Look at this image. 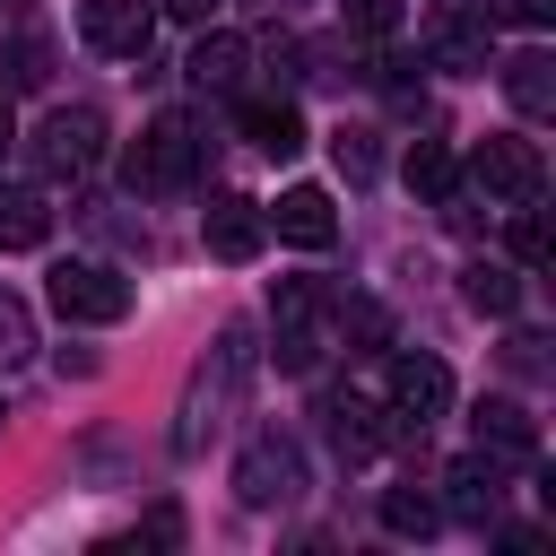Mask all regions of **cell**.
<instances>
[{
  "instance_id": "obj_1",
  "label": "cell",
  "mask_w": 556,
  "mask_h": 556,
  "mask_svg": "<svg viewBox=\"0 0 556 556\" xmlns=\"http://www.w3.org/2000/svg\"><path fill=\"white\" fill-rule=\"evenodd\" d=\"M243 382H252V330H243V321H226V330H217V348H208V365H200V374H191V391H182V417H174V452H182V460H200V452H208V434L235 417Z\"/></svg>"
},
{
  "instance_id": "obj_2",
  "label": "cell",
  "mask_w": 556,
  "mask_h": 556,
  "mask_svg": "<svg viewBox=\"0 0 556 556\" xmlns=\"http://www.w3.org/2000/svg\"><path fill=\"white\" fill-rule=\"evenodd\" d=\"M191 174H200V122L191 113H156L139 130V148L122 156L130 191H191Z\"/></svg>"
},
{
  "instance_id": "obj_3",
  "label": "cell",
  "mask_w": 556,
  "mask_h": 556,
  "mask_svg": "<svg viewBox=\"0 0 556 556\" xmlns=\"http://www.w3.org/2000/svg\"><path fill=\"white\" fill-rule=\"evenodd\" d=\"M321 313H330V287L313 278H278L269 287V330H278V374H313L321 365Z\"/></svg>"
},
{
  "instance_id": "obj_4",
  "label": "cell",
  "mask_w": 556,
  "mask_h": 556,
  "mask_svg": "<svg viewBox=\"0 0 556 556\" xmlns=\"http://www.w3.org/2000/svg\"><path fill=\"white\" fill-rule=\"evenodd\" d=\"M235 495H243L252 513H278V504H295V495H304V452H295V434L261 426V434L235 452Z\"/></svg>"
},
{
  "instance_id": "obj_5",
  "label": "cell",
  "mask_w": 556,
  "mask_h": 556,
  "mask_svg": "<svg viewBox=\"0 0 556 556\" xmlns=\"http://www.w3.org/2000/svg\"><path fill=\"white\" fill-rule=\"evenodd\" d=\"M35 165H43L52 182L96 174V165H104V113H96V104H52V113L35 122Z\"/></svg>"
},
{
  "instance_id": "obj_6",
  "label": "cell",
  "mask_w": 556,
  "mask_h": 556,
  "mask_svg": "<svg viewBox=\"0 0 556 556\" xmlns=\"http://www.w3.org/2000/svg\"><path fill=\"white\" fill-rule=\"evenodd\" d=\"M469 182H478L495 208H530V200H539V182H547V156H539V139L495 130V139H478V148H469Z\"/></svg>"
},
{
  "instance_id": "obj_7",
  "label": "cell",
  "mask_w": 556,
  "mask_h": 556,
  "mask_svg": "<svg viewBox=\"0 0 556 556\" xmlns=\"http://www.w3.org/2000/svg\"><path fill=\"white\" fill-rule=\"evenodd\" d=\"M443 408H452L443 356H391V374H382V417H391V434H426Z\"/></svg>"
},
{
  "instance_id": "obj_8",
  "label": "cell",
  "mask_w": 556,
  "mask_h": 556,
  "mask_svg": "<svg viewBox=\"0 0 556 556\" xmlns=\"http://www.w3.org/2000/svg\"><path fill=\"white\" fill-rule=\"evenodd\" d=\"M52 313L61 321H122L130 313V278L104 261H61L52 269Z\"/></svg>"
},
{
  "instance_id": "obj_9",
  "label": "cell",
  "mask_w": 556,
  "mask_h": 556,
  "mask_svg": "<svg viewBox=\"0 0 556 556\" xmlns=\"http://www.w3.org/2000/svg\"><path fill=\"white\" fill-rule=\"evenodd\" d=\"M148 35H156V9H148V0H78V43H87V52L139 61Z\"/></svg>"
},
{
  "instance_id": "obj_10",
  "label": "cell",
  "mask_w": 556,
  "mask_h": 556,
  "mask_svg": "<svg viewBox=\"0 0 556 556\" xmlns=\"http://www.w3.org/2000/svg\"><path fill=\"white\" fill-rule=\"evenodd\" d=\"M200 243H208L217 261H261V243H269V217H261V200H243V191H217V200L200 208Z\"/></svg>"
},
{
  "instance_id": "obj_11",
  "label": "cell",
  "mask_w": 556,
  "mask_h": 556,
  "mask_svg": "<svg viewBox=\"0 0 556 556\" xmlns=\"http://www.w3.org/2000/svg\"><path fill=\"white\" fill-rule=\"evenodd\" d=\"M469 434H478V452H486L495 469H521V460H539V417H530L521 400H478Z\"/></svg>"
},
{
  "instance_id": "obj_12",
  "label": "cell",
  "mask_w": 556,
  "mask_h": 556,
  "mask_svg": "<svg viewBox=\"0 0 556 556\" xmlns=\"http://www.w3.org/2000/svg\"><path fill=\"white\" fill-rule=\"evenodd\" d=\"M191 87L200 96H243V78H252V43L243 35H226V26H200V43H191Z\"/></svg>"
},
{
  "instance_id": "obj_13",
  "label": "cell",
  "mask_w": 556,
  "mask_h": 556,
  "mask_svg": "<svg viewBox=\"0 0 556 556\" xmlns=\"http://www.w3.org/2000/svg\"><path fill=\"white\" fill-rule=\"evenodd\" d=\"M287 243H304V252H330V235H339V208H330V191L321 182H295V191H278V208H261Z\"/></svg>"
},
{
  "instance_id": "obj_14",
  "label": "cell",
  "mask_w": 556,
  "mask_h": 556,
  "mask_svg": "<svg viewBox=\"0 0 556 556\" xmlns=\"http://www.w3.org/2000/svg\"><path fill=\"white\" fill-rule=\"evenodd\" d=\"M321 417H330V443H339V460H374V452L391 443L382 408H374V400H356V391H330V400H321Z\"/></svg>"
},
{
  "instance_id": "obj_15",
  "label": "cell",
  "mask_w": 556,
  "mask_h": 556,
  "mask_svg": "<svg viewBox=\"0 0 556 556\" xmlns=\"http://www.w3.org/2000/svg\"><path fill=\"white\" fill-rule=\"evenodd\" d=\"M235 113H243V139H252L261 156H295V148H304V113H295L287 96H235Z\"/></svg>"
},
{
  "instance_id": "obj_16",
  "label": "cell",
  "mask_w": 556,
  "mask_h": 556,
  "mask_svg": "<svg viewBox=\"0 0 556 556\" xmlns=\"http://www.w3.org/2000/svg\"><path fill=\"white\" fill-rule=\"evenodd\" d=\"M52 243V200L35 182H0V252H43Z\"/></svg>"
},
{
  "instance_id": "obj_17",
  "label": "cell",
  "mask_w": 556,
  "mask_h": 556,
  "mask_svg": "<svg viewBox=\"0 0 556 556\" xmlns=\"http://www.w3.org/2000/svg\"><path fill=\"white\" fill-rule=\"evenodd\" d=\"M504 96H513V113H530V122H547L556 113V61L530 43V52H513L504 61Z\"/></svg>"
},
{
  "instance_id": "obj_18",
  "label": "cell",
  "mask_w": 556,
  "mask_h": 556,
  "mask_svg": "<svg viewBox=\"0 0 556 556\" xmlns=\"http://www.w3.org/2000/svg\"><path fill=\"white\" fill-rule=\"evenodd\" d=\"M443 486H452V513H460V521H478V530H486V521H495V504H504V486H495V460H486V452L452 460V469H443Z\"/></svg>"
},
{
  "instance_id": "obj_19",
  "label": "cell",
  "mask_w": 556,
  "mask_h": 556,
  "mask_svg": "<svg viewBox=\"0 0 556 556\" xmlns=\"http://www.w3.org/2000/svg\"><path fill=\"white\" fill-rule=\"evenodd\" d=\"M460 295H469V313L513 321V313H521V269H504V261H469V269H460Z\"/></svg>"
},
{
  "instance_id": "obj_20",
  "label": "cell",
  "mask_w": 556,
  "mask_h": 556,
  "mask_svg": "<svg viewBox=\"0 0 556 556\" xmlns=\"http://www.w3.org/2000/svg\"><path fill=\"white\" fill-rule=\"evenodd\" d=\"M382 530L391 539H434L443 530V504L426 486H382Z\"/></svg>"
},
{
  "instance_id": "obj_21",
  "label": "cell",
  "mask_w": 556,
  "mask_h": 556,
  "mask_svg": "<svg viewBox=\"0 0 556 556\" xmlns=\"http://www.w3.org/2000/svg\"><path fill=\"white\" fill-rule=\"evenodd\" d=\"M400 174H408V191H417V200H452V191H460V165H452V148H443V139H417Z\"/></svg>"
},
{
  "instance_id": "obj_22",
  "label": "cell",
  "mask_w": 556,
  "mask_h": 556,
  "mask_svg": "<svg viewBox=\"0 0 556 556\" xmlns=\"http://www.w3.org/2000/svg\"><path fill=\"white\" fill-rule=\"evenodd\" d=\"M52 78V43L43 35H9L0 43V96H26V87H43Z\"/></svg>"
},
{
  "instance_id": "obj_23",
  "label": "cell",
  "mask_w": 556,
  "mask_h": 556,
  "mask_svg": "<svg viewBox=\"0 0 556 556\" xmlns=\"http://www.w3.org/2000/svg\"><path fill=\"white\" fill-rule=\"evenodd\" d=\"M443 70H486V17H452V26H434V43H426Z\"/></svg>"
},
{
  "instance_id": "obj_24",
  "label": "cell",
  "mask_w": 556,
  "mask_h": 556,
  "mask_svg": "<svg viewBox=\"0 0 556 556\" xmlns=\"http://www.w3.org/2000/svg\"><path fill=\"white\" fill-rule=\"evenodd\" d=\"M339 330H348L356 348H391V313H382L374 295H348V304H339Z\"/></svg>"
},
{
  "instance_id": "obj_25",
  "label": "cell",
  "mask_w": 556,
  "mask_h": 556,
  "mask_svg": "<svg viewBox=\"0 0 556 556\" xmlns=\"http://www.w3.org/2000/svg\"><path fill=\"white\" fill-rule=\"evenodd\" d=\"M26 356H35V313L0 287V365H26Z\"/></svg>"
},
{
  "instance_id": "obj_26",
  "label": "cell",
  "mask_w": 556,
  "mask_h": 556,
  "mask_svg": "<svg viewBox=\"0 0 556 556\" xmlns=\"http://www.w3.org/2000/svg\"><path fill=\"white\" fill-rule=\"evenodd\" d=\"M330 156H339V174H348V182H374V174H382L374 130H339V139H330Z\"/></svg>"
},
{
  "instance_id": "obj_27",
  "label": "cell",
  "mask_w": 556,
  "mask_h": 556,
  "mask_svg": "<svg viewBox=\"0 0 556 556\" xmlns=\"http://www.w3.org/2000/svg\"><path fill=\"white\" fill-rule=\"evenodd\" d=\"M339 17H348V35H365V43L400 35V0H339Z\"/></svg>"
},
{
  "instance_id": "obj_28",
  "label": "cell",
  "mask_w": 556,
  "mask_h": 556,
  "mask_svg": "<svg viewBox=\"0 0 556 556\" xmlns=\"http://www.w3.org/2000/svg\"><path fill=\"white\" fill-rule=\"evenodd\" d=\"M486 9V26H547L556 17V0H478Z\"/></svg>"
},
{
  "instance_id": "obj_29",
  "label": "cell",
  "mask_w": 556,
  "mask_h": 556,
  "mask_svg": "<svg viewBox=\"0 0 556 556\" xmlns=\"http://www.w3.org/2000/svg\"><path fill=\"white\" fill-rule=\"evenodd\" d=\"M513 261H521V269H539V261H547V226H539L530 208H513Z\"/></svg>"
},
{
  "instance_id": "obj_30",
  "label": "cell",
  "mask_w": 556,
  "mask_h": 556,
  "mask_svg": "<svg viewBox=\"0 0 556 556\" xmlns=\"http://www.w3.org/2000/svg\"><path fill=\"white\" fill-rule=\"evenodd\" d=\"M156 9H165V17H182V26H208L226 0H156Z\"/></svg>"
},
{
  "instance_id": "obj_31",
  "label": "cell",
  "mask_w": 556,
  "mask_h": 556,
  "mask_svg": "<svg viewBox=\"0 0 556 556\" xmlns=\"http://www.w3.org/2000/svg\"><path fill=\"white\" fill-rule=\"evenodd\" d=\"M9 139H17V122H9V96H0V148H9Z\"/></svg>"
},
{
  "instance_id": "obj_32",
  "label": "cell",
  "mask_w": 556,
  "mask_h": 556,
  "mask_svg": "<svg viewBox=\"0 0 556 556\" xmlns=\"http://www.w3.org/2000/svg\"><path fill=\"white\" fill-rule=\"evenodd\" d=\"M0 9H17V0H0Z\"/></svg>"
}]
</instances>
